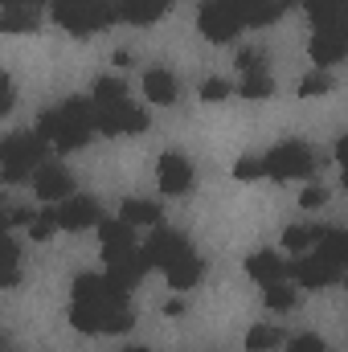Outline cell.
<instances>
[{
  "mask_svg": "<svg viewBox=\"0 0 348 352\" xmlns=\"http://www.w3.org/2000/svg\"><path fill=\"white\" fill-rule=\"evenodd\" d=\"M21 221H33L25 209H8V226H21Z\"/></svg>",
  "mask_w": 348,
  "mask_h": 352,
  "instance_id": "cell-39",
  "label": "cell"
},
{
  "mask_svg": "<svg viewBox=\"0 0 348 352\" xmlns=\"http://www.w3.org/2000/svg\"><path fill=\"white\" fill-rule=\"evenodd\" d=\"M238 90H242L246 98H266V94L274 90V82H270V74H266V66H262V70H250V74H246V82H242Z\"/></svg>",
  "mask_w": 348,
  "mask_h": 352,
  "instance_id": "cell-29",
  "label": "cell"
},
{
  "mask_svg": "<svg viewBox=\"0 0 348 352\" xmlns=\"http://www.w3.org/2000/svg\"><path fill=\"white\" fill-rule=\"evenodd\" d=\"M4 4H41V0H4Z\"/></svg>",
  "mask_w": 348,
  "mask_h": 352,
  "instance_id": "cell-42",
  "label": "cell"
},
{
  "mask_svg": "<svg viewBox=\"0 0 348 352\" xmlns=\"http://www.w3.org/2000/svg\"><path fill=\"white\" fill-rule=\"evenodd\" d=\"M119 217L127 226H160V209L152 201H123L119 205Z\"/></svg>",
  "mask_w": 348,
  "mask_h": 352,
  "instance_id": "cell-23",
  "label": "cell"
},
{
  "mask_svg": "<svg viewBox=\"0 0 348 352\" xmlns=\"http://www.w3.org/2000/svg\"><path fill=\"white\" fill-rule=\"evenodd\" d=\"M98 238H102V254H107V266L135 254V238H131V226L119 217V221H102L98 226Z\"/></svg>",
  "mask_w": 348,
  "mask_h": 352,
  "instance_id": "cell-10",
  "label": "cell"
},
{
  "mask_svg": "<svg viewBox=\"0 0 348 352\" xmlns=\"http://www.w3.org/2000/svg\"><path fill=\"white\" fill-rule=\"evenodd\" d=\"M246 274H250L254 283H262V287H274L283 274H291V266H283V258L270 254V250H259V254L246 258Z\"/></svg>",
  "mask_w": 348,
  "mask_h": 352,
  "instance_id": "cell-17",
  "label": "cell"
},
{
  "mask_svg": "<svg viewBox=\"0 0 348 352\" xmlns=\"http://www.w3.org/2000/svg\"><path fill=\"white\" fill-rule=\"evenodd\" d=\"M94 131H102V135L148 131V111H144V107H135L131 98L111 102V107H94Z\"/></svg>",
  "mask_w": 348,
  "mask_h": 352,
  "instance_id": "cell-6",
  "label": "cell"
},
{
  "mask_svg": "<svg viewBox=\"0 0 348 352\" xmlns=\"http://www.w3.org/2000/svg\"><path fill=\"white\" fill-rule=\"evenodd\" d=\"M127 98V87L119 78H98L94 82V107H111V102H123Z\"/></svg>",
  "mask_w": 348,
  "mask_h": 352,
  "instance_id": "cell-26",
  "label": "cell"
},
{
  "mask_svg": "<svg viewBox=\"0 0 348 352\" xmlns=\"http://www.w3.org/2000/svg\"><path fill=\"white\" fill-rule=\"evenodd\" d=\"M312 58H316L320 66L345 62L348 58V33H340V29H316V37H312Z\"/></svg>",
  "mask_w": 348,
  "mask_h": 352,
  "instance_id": "cell-13",
  "label": "cell"
},
{
  "mask_svg": "<svg viewBox=\"0 0 348 352\" xmlns=\"http://www.w3.org/2000/svg\"><path fill=\"white\" fill-rule=\"evenodd\" d=\"M144 90H148V98H152V102H176V78H173V70H164V66L148 70Z\"/></svg>",
  "mask_w": 348,
  "mask_h": 352,
  "instance_id": "cell-22",
  "label": "cell"
},
{
  "mask_svg": "<svg viewBox=\"0 0 348 352\" xmlns=\"http://www.w3.org/2000/svg\"><path fill=\"white\" fill-rule=\"evenodd\" d=\"M262 66H266V62H262V54H254V50H242V54H238V70L250 74V70H262Z\"/></svg>",
  "mask_w": 348,
  "mask_h": 352,
  "instance_id": "cell-36",
  "label": "cell"
},
{
  "mask_svg": "<svg viewBox=\"0 0 348 352\" xmlns=\"http://www.w3.org/2000/svg\"><path fill=\"white\" fill-rule=\"evenodd\" d=\"M279 340H283V328H274V324H259V328L246 332V349L250 352H270L279 349Z\"/></svg>",
  "mask_w": 348,
  "mask_h": 352,
  "instance_id": "cell-25",
  "label": "cell"
},
{
  "mask_svg": "<svg viewBox=\"0 0 348 352\" xmlns=\"http://www.w3.org/2000/svg\"><path fill=\"white\" fill-rule=\"evenodd\" d=\"M201 98H205V102H221V98H230V82H226V78H209V82L201 87Z\"/></svg>",
  "mask_w": 348,
  "mask_h": 352,
  "instance_id": "cell-34",
  "label": "cell"
},
{
  "mask_svg": "<svg viewBox=\"0 0 348 352\" xmlns=\"http://www.w3.org/2000/svg\"><path fill=\"white\" fill-rule=\"evenodd\" d=\"M266 307H274V311H291V307H295V291L283 287V283L266 287Z\"/></svg>",
  "mask_w": 348,
  "mask_h": 352,
  "instance_id": "cell-31",
  "label": "cell"
},
{
  "mask_svg": "<svg viewBox=\"0 0 348 352\" xmlns=\"http://www.w3.org/2000/svg\"><path fill=\"white\" fill-rule=\"evenodd\" d=\"M320 254L332 263H348V230H320Z\"/></svg>",
  "mask_w": 348,
  "mask_h": 352,
  "instance_id": "cell-24",
  "label": "cell"
},
{
  "mask_svg": "<svg viewBox=\"0 0 348 352\" xmlns=\"http://www.w3.org/2000/svg\"><path fill=\"white\" fill-rule=\"evenodd\" d=\"M345 188H348V168H345Z\"/></svg>",
  "mask_w": 348,
  "mask_h": 352,
  "instance_id": "cell-44",
  "label": "cell"
},
{
  "mask_svg": "<svg viewBox=\"0 0 348 352\" xmlns=\"http://www.w3.org/2000/svg\"><path fill=\"white\" fill-rule=\"evenodd\" d=\"M262 164H266V176H270V180H295V176H307L316 168V156H312L307 144L287 140V144H279L274 152H266Z\"/></svg>",
  "mask_w": 348,
  "mask_h": 352,
  "instance_id": "cell-5",
  "label": "cell"
},
{
  "mask_svg": "<svg viewBox=\"0 0 348 352\" xmlns=\"http://www.w3.org/2000/svg\"><path fill=\"white\" fill-rule=\"evenodd\" d=\"M45 135L41 131H17V135H8L4 140V148H0V164H4V180L8 184H21V180H29L33 168L41 164V156H45Z\"/></svg>",
  "mask_w": 348,
  "mask_h": 352,
  "instance_id": "cell-3",
  "label": "cell"
},
{
  "mask_svg": "<svg viewBox=\"0 0 348 352\" xmlns=\"http://www.w3.org/2000/svg\"><path fill=\"white\" fill-rule=\"evenodd\" d=\"M324 201H328V188H320V184L303 188V209H316V205H324Z\"/></svg>",
  "mask_w": 348,
  "mask_h": 352,
  "instance_id": "cell-37",
  "label": "cell"
},
{
  "mask_svg": "<svg viewBox=\"0 0 348 352\" xmlns=\"http://www.w3.org/2000/svg\"><path fill=\"white\" fill-rule=\"evenodd\" d=\"M345 8H348V0H345Z\"/></svg>",
  "mask_w": 348,
  "mask_h": 352,
  "instance_id": "cell-45",
  "label": "cell"
},
{
  "mask_svg": "<svg viewBox=\"0 0 348 352\" xmlns=\"http://www.w3.org/2000/svg\"><path fill=\"white\" fill-rule=\"evenodd\" d=\"M54 230H62V226H58V209H41V213L29 221V234H33V242H45Z\"/></svg>",
  "mask_w": 348,
  "mask_h": 352,
  "instance_id": "cell-30",
  "label": "cell"
},
{
  "mask_svg": "<svg viewBox=\"0 0 348 352\" xmlns=\"http://www.w3.org/2000/svg\"><path fill=\"white\" fill-rule=\"evenodd\" d=\"M238 8H242V21L246 25L262 29V25H274L287 12V0H238Z\"/></svg>",
  "mask_w": 348,
  "mask_h": 352,
  "instance_id": "cell-19",
  "label": "cell"
},
{
  "mask_svg": "<svg viewBox=\"0 0 348 352\" xmlns=\"http://www.w3.org/2000/svg\"><path fill=\"white\" fill-rule=\"evenodd\" d=\"M336 160H340V164L348 168V135L340 140V144H336Z\"/></svg>",
  "mask_w": 348,
  "mask_h": 352,
  "instance_id": "cell-40",
  "label": "cell"
},
{
  "mask_svg": "<svg viewBox=\"0 0 348 352\" xmlns=\"http://www.w3.org/2000/svg\"><path fill=\"white\" fill-rule=\"evenodd\" d=\"M127 352H148V349H127Z\"/></svg>",
  "mask_w": 348,
  "mask_h": 352,
  "instance_id": "cell-43",
  "label": "cell"
},
{
  "mask_svg": "<svg viewBox=\"0 0 348 352\" xmlns=\"http://www.w3.org/2000/svg\"><path fill=\"white\" fill-rule=\"evenodd\" d=\"M98 221V205L90 201V197H70V201H62V209H58V226L62 230H87Z\"/></svg>",
  "mask_w": 348,
  "mask_h": 352,
  "instance_id": "cell-15",
  "label": "cell"
},
{
  "mask_svg": "<svg viewBox=\"0 0 348 352\" xmlns=\"http://www.w3.org/2000/svg\"><path fill=\"white\" fill-rule=\"evenodd\" d=\"M283 242H287V250H307L312 242H320V226H291L283 234Z\"/></svg>",
  "mask_w": 348,
  "mask_h": 352,
  "instance_id": "cell-28",
  "label": "cell"
},
{
  "mask_svg": "<svg viewBox=\"0 0 348 352\" xmlns=\"http://www.w3.org/2000/svg\"><path fill=\"white\" fill-rule=\"evenodd\" d=\"M4 33H33L37 29V4H4Z\"/></svg>",
  "mask_w": 348,
  "mask_h": 352,
  "instance_id": "cell-21",
  "label": "cell"
},
{
  "mask_svg": "<svg viewBox=\"0 0 348 352\" xmlns=\"http://www.w3.org/2000/svg\"><path fill=\"white\" fill-rule=\"evenodd\" d=\"M148 258H152V266H168L180 263L184 254H193L188 250V242H184V234H176V230H168V226H152V238H148Z\"/></svg>",
  "mask_w": 348,
  "mask_h": 352,
  "instance_id": "cell-9",
  "label": "cell"
},
{
  "mask_svg": "<svg viewBox=\"0 0 348 352\" xmlns=\"http://www.w3.org/2000/svg\"><path fill=\"white\" fill-rule=\"evenodd\" d=\"M201 274H205V263H201L197 254H184L180 263H173L168 270H164V278L173 283L176 291H188V287H197V283H201Z\"/></svg>",
  "mask_w": 348,
  "mask_h": 352,
  "instance_id": "cell-20",
  "label": "cell"
},
{
  "mask_svg": "<svg viewBox=\"0 0 348 352\" xmlns=\"http://www.w3.org/2000/svg\"><path fill=\"white\" fill-rule=\"evenodd\" d=\"M70 188H74V176L66 173V168H41V173L33 176V192H37V201H70Z\"/></svg>",
  "mask_w": 348,
  "mask_h": 352,
  "instance_id": "cell-12",
  "label": "cell"
},
{
  "mask_svg": "<svg viewBox=\"0 0 348 352\" xmlns=\"http://www.w3.org/2000/svg\"><path fill=\"white\" fill-rule=\"evenodd\" d=\"M234 176H238V180H259V176H266V164L254 160V156H246V160H238Z\"/></svg>",
  "mask_w": 348,
  "mask_h": 352,
  "instance_id": "cell-33",
  "label": "cell"
},
{
  "mask_svg": "<svg viewBox=\"0 0 348 352\" xmlns=\"http://www.w3.org/2000/svg\"><path fill=\"white\" fill-rule=\"evenodd\" d=\"M164 311H168V316H180V311H184V303H180V299H168V303H164Z\"/></svg>",
  "mask_w": 348,
  "mask_h": 352,
  "instance_id": "cell-41",
  "label": "cell"
},
{
  "mask_svg": "<svg viewBox=\"0 0 348 352\" xmlns=\"http://www.w3.org/2000/svg\"><path fill=\"white\" fill-rule=\"evenodd\" d=\"M0 246H4V270H0V283H4V287H17V278H21V250H17L12 238H4Z\"/></svg>",
  "mask_w": 348,
  "mask_h": 352,
  "instance_id": "cell-27",
  "label": "cell"
},
{
  "mask_svg": "<svg viewBox=\"0 0 348 352\" xmlns=\"http://www.w3.org/2000/svg\"><path fill=\"white\" fill-rule=\"evenodd\" d=\"M332 90V78L328 74H307L303 82H299V94L303 98H316V94H328Z\"/></svg>",
  "mask_w": 348,
  "mask_h": 352,
  "instance_id": "cell-32",
  "label": "cell"
},
{
  "mask_svg": "<svg viewBox=\"0 0 348 352\" xmlns=\"http://www.w3.org/2000/svg\"><path fill=\"white\" fill-rule=\"evenodd\" d=\"M152 266V258H148V250H135V254H127V258H119V263L107 266V274L123 287V291H131L140 278H144V270Z\"/></svg>",
  "mask_w": 348,
  "mask_h": 352,
  "instance_id": "cell-18",
  "label": "cell"
},
{
  "mask_svg": "<svg viewBox=\"0 0 348 352\" xmlns=\"http://www.w3.org/2000/svg\"><path fill=\"white\" fill-rule=\"evenodd\" d=\"M303 8L312 12L316 29H340V33H348V8H345V0H303Z\"/></svg>",
  "mask_w": 348,
  "mask_h": 352,
  "instance_id": "cell-16",
  "label": "cell"
},
{
  "mask_svg": "<svg viewBox=\"0 0 348 352\" xmlns=\"http://www.w3.org/2000/svg\"><path fill=\"white\" fill-rule=\"evenodd\" d=\"M156 176H160V188H164V192L180 197V192H188V184H193V164H188L184 156L168 152V156H160V164H156Z\"/></svg>",
  "mask_w": 348,
  "mask_h": 352,
  "instance_id": "cell-11",
  "label": "cell"
},
{
  "mask_svg": "<svg viewBox=\"0 0 348 352\" xmlns=\"http://www.w3.org/2000/svg\"><path fill=\"white\" fill-rule=\"evenodd\" d=\"M168 4H173V0H119L115 12H119V21H127V25H152V21H160V16L168 12Z\"/></svg>",
  "mask_w": 348,
  "mask_h": 352,
  "instance_id": "cell-14",
  "label": "cell"
},
{
  "mask_svg": "<svg viewBox=\"0 0 348 352\" xmlns=\"http://www.w3.org/2000/svg\"><path fill=\"white\" fill-rule=\"evenodd\" d=\"M12 98H17L12 78H0V111H12Z\"/></svg>",
  "mask_w": 348,
  "mask_h": 352,
  "instance_id": "cell-38",
  "label": "cell"
},
{
  "mask_svg": "<svg viewBox=\"0 0 348 352\" xmlns=\"http://www.w3.org/2000/svg\"><path fill=\"white\" fill-rule=\"evenodd\" d=\"M291 274H295L299 287L320 291V287H332V283L340 278V263H332V258H324V254H303V258H295Z\"/></svg>",
  "mask_w": 348,
  "mask_h": 352,
  "instance_id": "cell-8",
  "label": "cell"
},
{
  "mask_svg": "<svg viewBox=\"0 0 348 352\" xmlns=\"http://www.w3.org/2000/svg\"><path fill=\"white\" fill-rule=\"evenodd\" d=\"M197 25H201V33H205L209 41H234L246 21H242L238 0H209V4L201 8V21H197Z\"/></svg>",
  "mask_w": 348,
  "mask_h": 352,
  "instance_id": "cell-7",
  "label": "cell"
},
{
  "mask_svg": "<svg viewBox=\"0 0 348 352\" xmlns=\"http://www.w3.org/2000/svg\"><path fill=\"white\" fill-rule=\"evenodd\" d=\"M54 16L62 29H70L74 37H90L102 33L111 21H119L111 0H54Z\"/></svg>",
  "mask_w": 348,
  "mask_h": 352,
  "instance_id": "cell-2",
  "label": "cell"
},
{
  "mask_svg": "<svg viewBox=\"0 0 348 352\" xmlns=\"http://www.w3.org/2000/svg\"><path fill=\"white\" fill-rule=\"evenodd\" d=\"M37 131H41L54 148H62V152L83 148L90 140V131H94V102H87V98H66V102L50 107V111L41 115Z\"/></svg>",
  "mask_w": 348,
  "mask_h": 352,
  "instance_id": "cell-1",
  "label": "cell"
},
{
  "mask_svg": "<svg viewBox=\"0 0 348 352\" xmlns=\"http://www.w3.org/2000/svg\"><path fill=\"white\" fill-rule=\"evenodd\" d=\"M70 324L78 332H131L135 328V311L123 303H74L70 307Z\"/></svg>",
  "mask_w": 348,
  "mask_h": 352,
  "instance_id": "cell-4",
  "label": "cell"
},
{
  "mask_svg": "<svg viewBox=\"0 0 348 352\" xmlns=\"http://www.w3.org/2000/svg\"><path fill=\"white\" fill-rule=\"evenodd\" d=\"M291 352H324V344H320V336L303 332V336H295V340H291Z\"/></svg>",
  "mask_w": 348,
  "mask_h": 352,
  "instance_id": "cell-35",
  "label": "cell"
}]
</instances>
